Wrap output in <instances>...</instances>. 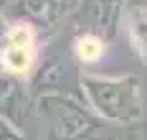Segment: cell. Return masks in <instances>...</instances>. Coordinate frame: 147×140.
Masks as SVG:
<instances>
[{
	"label": "cell",
	"instance_id": "obj_1",
	"mask_svg": "<svg viewBox=\"0 0 147 140\" xmlns=\"http://www.w3.org/2000/svg\"><path fill=\"white\" fill-rule=\"evenodd\" d=\"M38 117L48 122V140H134L132 127H109L94 109L84 107L66 92L41 94L36 99Z\"/></svg>",
	"mask_w": 147,
	"mask_h": 140
},
{
	"label": "cell",
	"instance_id": "obj_2",
	"mask_svg": "<svg viewBox=\"0 0 147 140\" xmlns=\"http://www.w3.org/2000/svg\"><path fill=\"white\" fill-rule=\"evenodd\" d=\"M79 87L86 105L102 120L122 127H134L145 117V94L137 77H96L81 74Z\"/></svg>",
	"mask_w": 147,
	"mask_h": 140
},
{
	"label": "cell",
	"instance_id": "obj_3",
	"mask_svg": "<svg viewBox=\"0 0 147 140\" xmlns=\"http://www.w3.org/2000/svg\"><path fill=\"white\" fill-rule=\"evenodd\" d=\"M3 71L15 77H30L38 66V28L26 20H13L0 43Z\"/></svg>",
	"mask_w": 147,
	"mask_h": 140
},
{
	"label": "cell",
	"instance_id": "obj_4",
	"mask_svg": "<svg viewBox=\"0 0 147 140\" xmlns=\"http://www.w3.org/2000/svg\"><path fill=\"white\" fill-rule=\"evenodd\" d=\"M28 109V87L23 77H15L8 71H0V117L10 120L18 127Z\"/></svg>",
	"mask_w": 147,
	"mask_h": 140
},
{
	"label": "cell",
	"instance_id": "obj_5",
	"mask_svg": "<svg viewBox=\"0 0 147 140\" xmlns=\"http://www.w3.org/2000/svg\"><path fill=\"white\" fill-rule=\"evenodd\" d=\"M66 0H13L15 20L33 23L36 28H53L66 13Z\"/></svg>",
	"mask_w": 147,
	"mask_h": 140
},
{
	"label": "cell",
	"instance_id": "obj_6",
	"mask_svg": "<svg viewBox=\"0 0 147 140\" xmlns=\"http://www.w3.org/2000/svg\"><path fill=\"white\" fill-rule=\"evenodd\" d=\"M124 28H127L134 54L140 56V61L147 64V5H134V8L127 10Z\"/></svg>",
	"mask_w": 147,
	"mask_h": 140
},
{
	"label": "cell",
	"instance_id": "obj_7",
	"mask_svg": "<svg viewBox=\"0 0 147 140\" xmlns=\"http://www.w3.org/2000/svg\"><path fill=\"white\" fill-rule=\"evenodd\" d=\"M71 51L74 56H76V61L79 64H99L104 56V51H107V38H102L99 33H76V38L71 41Z\"/></svg>",
	"mask_w": 147,
	"mask_h": 140
},
{
	"label": "cell",
	"instance_id": "obj_8",
	"mask_svg": "<svg viewBox=\"0 0 147 140\" xmlns=\"http://www.w3.org/2000/svg\"><path fill=\"white\" fill-rule=\"evenodd\" d=\"M0 71H3V64H0Z\"/></svg>",
	"mask_w": 147,
	"mask_h": 140
},
{
	"label": "cell",
	"instance_id": "obj_9",
	"mask_svg": "<svg viewBox=\"0 0 147 140\" xmlns=\"http://www.w3.org/2000/svg\"><path fill=\"white\" fill-rule=\"evenodd\" d=\"M3 3H5V0H0V5H3Z\"/></svg>",
	"mask_w": 147,
	"mask_h": 140
},
{
	"label": "cell",
	"instance_id": "obj_10",
	"mask_svg": "<svg viewBox=\"0 0 147 140\" xmlns=\"http://www.w3.org/2000/svg\"><path fill=\"white\" fill-rule=\"evenodd\" d=\"M66 3H71V0H66Z\"/></svg>",
	"mask_w": 147,
	"mask_h": 140
}]
</instances>
